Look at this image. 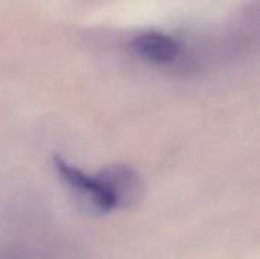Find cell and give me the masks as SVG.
I'll return each mask as SVG.
<instances>
[{
  "label": "cell",
  "instance_id": "cell-3",
  "mask_svg": "<svg viewBox=\"0 0 260 259\" xmlns=\"http://www.w3.org/2000/svg\"><path fill=\"white\" fill-rule=\"evenodd\" d=\"M96 179L110 195L114 209L133 208L143 197V182L139 172L128 165H110L104 168Z\"/></svg>",
  "mask_w": 260,
  "mask_h": 259
},
{
  "label": "cell",
  "instance_id": "cell-1",
  "mask_svg": "<svg viewBox=\"0 0 260 259\" xmlns=\"http://www.w3.org/2000/svg\"><path fill=\"white\" fill-rule=\"evenodd\" d=\"M53 163L61 182L70 191L78 208H81L90 215H105L114 211V205L110 195L102 188L96 176H87L85 172L67 163L61 157H55Z\"/></svg>",
  "mask_w": 260,
  "mask_h": 259
},
{
  "label": "cell",
  "instance_id": "cell-2",
  "mask_svg": "<svg viewBox=\"0 0 260 259\" xmlns=\"http://www.w3.org/2000/svg\"><path fill=\"white\" fill-rule=\"evenodd\" d=\"M129 47L136 56L154 66H175L186 60V43L171 34L146 31L133 37Z\"/></svg>",
  "mask_w": 260,
  "mask_h": 259
},
{
  "label": "cell",
  "instance_id": "cell-4",
  "mask_svg": "<svg viewBox=\"0 0 260 259\" xmlns=\"http://www.w3.org/2000/svg\"><path fill=\"white\" fill-rule=\"evenodd\" d=\"M0 259H34L32 253L24 249H5L0 250Z\"/></svg>",
  "mask_w": 260,
  "mask_h": 259
}]
</instances>
